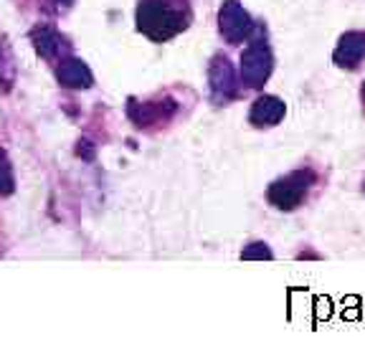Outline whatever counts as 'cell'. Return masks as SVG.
Listing matches in <instances>:
<instances>
[{"label": "cell", "mask_w": 365, "mask_h": 342, "mask_svg": "<svg viewBox=\"0 0 365 342\" xmlns=\"http://www.w3.org/2000/svg\"><path fill=\"white\" fill-rule=\"evenodd\" d=\"M193 21L188 0H140L135 11L137 31L153 43H165L188 28Z\"/></svg>", "instance_id": "obj_1"}, {"label": "cell", "mask_w": 365, "mask_h": 342, "mask_svg": "<svg viewBox=\"0 0 365 342\" xmlns=\"http://www.w3.org/2000/svg\"><path fill=\"white\" fill-rule=\"evenodd\" d=\"M274 71V53L267 43V31L257 26V31L251 33L249 46L241 51V66H239V79L246 89H262L269 81Z\"/></svg>", "instance_id": "obj_2"}, {"label": "cell", "mask_w": 365, "mask_h": 342, "mask_svg": "<svg viewBox=\"0 0 365 342\" xmlns=\"http://www.w3.org/2000/svg\"><path fill=\"white\" fill-rule=\"evenodd\" d=\"M314 182L312 170H294L284 177H277L267 188V200L277 211H297L307 198L309 185Z\"/></svg>", "instance_id": "obj_3"}, {"label": "cell", "mask_w": 365, "mask_h": 342, "mask_svg": "<svg viewBox=\"0 0 365 342\" xmlns=\"http://www.w3.org/2000/svg\"><path fill=\"white\" fill-rule=\"evenodd\" d=\"M239 81L236 71L228 61V56L216 53L208 63V91H211V102L216 107H226L228 102H234L239 94Z\"/></svg>", "instance_id": "obj_4"}, {"label": "cell", "mask_w": 365, "mask_h": 342, "mask_svg": "<svg viewBox=\"0 0 365 342\" xmlns=\"http://www.w3.org/2000/svg\"><path fill=\"white\" fill-rule=\"evenodd\" d=\"M218 31L228 43H244L257 31V23L239 0H223L218 11Z\"/></svg>", "instance_id": "obj_5"}, {"label": "cell", "mask_w": 365, "mask_h": 342, "mask_svg": "<svg viewBox=\"0 0 365 342\" xmlns=\"http://www.w3.org/2000/svg\"><path fill=\"white\" fill-rule=\"evenodd\" d=\"M31 43H34L36 53L46 61H61V58L71 56V46H68L66 36L58 33L53 26H36L31 31Z\"/></svg>", "instance_id": "obj_6"}, {"label": "cell", "mask_w": 365, "mask_h": 342, "mask_svg": "<svg viewBox=\"0 0 365 342\" xmlns=\"http://www.w3.org/2000/svg\"><path fill=\"white\" fill-rule=\"evenodd\" d=\"M363 58H365V33L363 31H348V33H342L335 46V51H332L335 66L353 71V68L360 66Z\"/></svg>", "instance_id": "obj_7"}, {"label": "cell", "mask_w": 365, "mask_h": 342, "mask_svg": "<svg viewBox=\"0 0 365 342\" xmlns=\"http://www.w3.org/2000/svg\"><path fill=\"white\" fill-rule=\"evenodd\" d=\"M287 114V104L284 99L274 97V94H262V97L254 99L249 112V122L259 130L264 127H277Z\"/></svg>", "instance_id": "obj_8"}, {"label": "cell", "mask_w": 365, "mask_h": 342, "mask_svg": "<svg viewBox=\"0 0 365 342\" xmlns=\"http://www.w3.org/2000/svg\"><path fill=\"white\" fill-rule=\"evenodd\" d=\"M56 81L63 86V89H91L94 84V74H91V68L86 66L81 58L76 56H66L58 61L56 66Z\"/></svg>", "instance_id": "obj_9"}, {"label": "cell", "mask_w": 365, "mask_h": 342, "mask_svg": "<svg viewBox=\"0 0 365 342\" xmlns=\"http://www.w3.org/2000/svg\"><path fill=\"white\" fill-rule=\"evenodd\" d=\"M175 112V102L165 99V102H135L130 99L127 104V114L137 127H150V125H160L163 120H168L170 114Z\"/></svg>", "instance_id": "obj_10"}, {"label": "cell", "mask_w": 365, "mask_h": 342, "mask_svg": "<svg viewBox=\"0 0 365 342\" xmlns=\"http://www.w3.org/2000/svg\"><path fill=\"white\" fill-rule=\"evenodd\" d=\"M13 81H16V58H13L11 46L0 41V84L11 89Z\"/></svg>", "instance_id": "obj_11"}, {"label": "cell", "mask_w": 365, "mask_h": 342, "mask_svg": "<svg viewBox=\"0 0 365 342\" xmlns=\"http://www.w3.org/2000/svg\"><path fill=\"white\" fill-rule=\"evenodd\" d=\"M16 190V175H13V165L8 160L6 150H0V195H11Z\"/></svg>", "instance_id": "obj_12"}, {"label": "cell", "mask_w": 365, "mask_h": 342, "mask_svg": "<svg viewBox=\"0 0 365 342\" xmlns=\"http://www.w3.org/2000/svg\"><path fill=\"white\" fill-rule=\"evenodd\" d=\"M241 259H244V261H272L274 254L264 241H254V244H249L241 251Z\"/></svg>", "instance_id": "obj_13"}, {"label": "cell", "mask_w": 365, "mask_h": 342, "mask_svg": "<svg viewBox=\"0 0 365 342\" xmlns=\"http://www.w3.org/2000/svg\"><path fill=\"white\" fill-rule=\"evenodd\" d=\"M74 0H46V6L51 8L53 13H61V11H68Z\"/></svg>", "instance_id": "obj_14"}, {"label": "cell", "mask_w": 365, "mask_h": 342, "mask_svg": "<svg viewBox=\"0 0 365 342\" xmlns=\"http://www.w3.org/2000/svg\"><path fill=\"white\" fill-rule=\"evenodd\" d=\"M360 99H363V107H365V81H363V89H360Z\"/></svg>", "instance_id": "obj_15"}, {"label": "cell", "mask_w": 365, "mask_h": 342, "mask_svg": "<svg viewBox=\"0 0 365 342\" xmlns=\"http://www.w3.org/2000/svg\"><path fill=\"white\" fill-rule=\"evenodd\" d=\"M363 188H365V182H363Z\"/></svg>", "instance_id": "obj_16"}]
</instances>
